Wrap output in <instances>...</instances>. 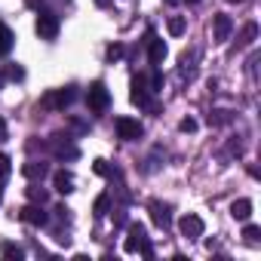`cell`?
Listing matches in <instances>:
<instances>
[{
  "mask_svg": "<svg viewBox=\"0 0 261 261\" xmlns=\"http://www.w3.org/2000/svg\"><path fill=\"white\" fill-rule=\"evenodd\" d=\"M19 218L25 221V224H31V227H43L49 218H46V212L40 209V206H25L22 212H19Z\"/></svg>",
  "mask_w": 261,
  "mask_h": 261,
  "instance_id": "obj_11",
  "label": "cell"
},
{
  "mask_svg": "<svg viewBox=\"0 0 261 261\" xmlns=\"http://www.w3.org/2000/svg\"><path fill=\"white\" fill-rule=\"evenodd\" d=\"M86 108H89L92 114H105V111L111 108V92H108V86H105L101 80H95V83L86 89Z\"/></svg>",
  "mask_w": 261,
  "mask_h": 261,
  "instance_id": "obj_1",
  "label": "cell"
},
{
  "mask_svg": "<svg viewBox=\"0 0 261 261\" xmlns=\"http://www.w3.org/2000/svg\"><path fill=\"white\" fill-rule=\"evenodd\" d=\"M92 172H95V175H111L108 160H95V163H92Z\"/></svg>",
  "mask_w": 261,
  "mask_h": 261,
  "instance_id": "obj_27",
  "label": "cell"
},
{
  "mask_svg": "<svg viewBox=\"0 0 261 261\" xmlns=\"http://www.w3.org/2000/svg\"><path fill=\"white\" fill-rule=\"evenodd\" d=\"M227 4H243V0H227Z\"/></svg>",
  "mask_w": 261,
  "mask_h": 261,
  "instance_id": "obj_37",
  "label": "cell"
},
{
  "mask_svg": "<svg viewBox=\"0 0 261 261\" xmlns=\"http://www.w3.org/2000/svg\"><path fill=\"white\" fill-rule=\"evenodd\" d=\"M13 49V31L7 25H0V56H7Z\"/></svg>",
  "mask_w": 261,
  "mask_h": 261,
  "instance_id": "obj_19",
  "label": "cell"
},
{
  "mask_svg": "<svg viewBox=\"0 0 261 261\" xmlns=\"http://www.w3.org/2000/svg\"><path fill=\"white\" fill-rule=\"evenodd\" d=\"M46 172H49V166H46V163H40V160H28V163L22 166V175H25L28 181H40Z\"/></svg>",
  "mask_w": 261,
  "mask_h": 261,
  "instance_id": "obj_13",
  "label": "cell"
},
{
  "mask_svg": "<svg viewBox=\"0 0 261 261\" xmlns=\"http://www.w3.org/2000/svg\"><path fill=\"white\" fill-rule=\"evenodd\" d=\"M230 31H233V19L227 13H218L212 19V37H215V43H224L230 37Z\"/></svg>",
  "mask_w": 261,
  "mask_h": 261,
  "instance_id": "obj_7",
  "label": "cell"
},
{
  "mask_svg": "<svg viewBox=\"0 0 261 261\" xmlns=\"http://www.w3.org/2000/svg\"><path fill=\"white\" fill-rule=\"evenodd\" d=\"M166 31H169L172 37H181V34L188 31V22H185L181 16H172V19H169V25H166Z\"/></svg>",
  "mask_w": 261,
  "mask_h": 261,
  "instance_id": "obj_18",
  "label": "cell"
},
{
  "mask_svg": "<svg viewBox=\"0 0 261 261\" xmlns=\"http://www.w3.org/2000/svg\"><path fill=\"white\" fill-rule=\"evenodd\" d=\"M230 215H233L237 221H249V215H252V200H233V203H230Z\"/></svg>",
  "mask_w": 261,
  "mask_h": 261,
  "instance_id": "obj_15",
  "label": "cell"
},
{
  "mask_svg": "<svg viewBox=\"0 0 261 261\" xmlns=\"http://www.w3.org/2000/svg\"><path fill=\"white\" fill-rule=\"evenodd\" d=\"M194 59H197V53H185L181 56V74H191L194 71Z\"/></svg>",
  "mask_w": 261,
  "mask_h": 261,
  "instance_id": "obj_25",
  "label": "cell"
},
{
  "mask_svg": "<svg viewBox=\"0 0 261 261\" xmlns=\"http://www.w3.org/2000/svg\"><path fill=\"white\" fill-rule=\"evenodd\" d=\"M181 4V0H166V7H178Z\"/></svg>",
  "mask_w": 261,
  "mask_h": 261,
  "instance_id": "obj_34",
  "label": "cell"
},
{
  "mask_svg": "<svg viewBox=\"0 0 261 261\" xmlns=\"http://www.w3.org/2000/svg\"><path fill=\"white\" fill-rule=\"evenodd\" d=\"M7 77H10V80H22V77H25V71H22V68H16V65H13V68H10V71H7Z\"/></svg>",
  "mask_w": 261,
  "mask_h": 261,
  "instance_id": "obj_32",
  "label": "cell"
},
{
  "mask_svg": "<svg viewBox=\"0 0 261 261\" xmlns=\"http://www.w3.org/2000/svg\"><path fill=\"white\" fill-rule=\"evenodd\" d=\"M148 243V230L142 224H129V233L123 240V249L126 252H142V246Z\"/></svg>",
  "mask_w": 261,
  "mask_h": 261,
  "instance_id": "obj_6",
  "label": "cell"
},
{
  "mask_svg": "<svg viewBox=\"0 0 261 261\" xmlns=\"http://www.w3.org/2000/svg\"><path fill=\"white\" fill-rule=\"evenodd\" d=\"M114 129H117V139L120 142H139L145 136V126L139 120H133V117H117Z\"/></svg>",
  "mask_w": 261,
  "mask_h": 261,
  "instance_id": "obj_4",
  "label": "cell"
},
{
  "mask_svg": "<svg viewBox=\"0 0 261 261\" xmlns=\"http://www.w3.org/2000/svg\"><path fill=\"white\" fill-rule=\"evenodd\" d=\"M74 98H77L74 86H62V89H53V92H46V95L40 98V108H46V111H65V108H68Z\"/></svg>",
  "mask_w": 261,
  "mask_h": 261,
  "instance_id": "obj_2",
  "label": "cell"
},
{
  "mask_svg": "<svg viewBox=\"0 0 261 261\" xmlns=\"http://www.w3.org/2000/svg\"><path fill=\"white\" fill-rule=\"evenodd\" d=\"M178 129H181V133H197V120H191V117H185V120L178 123Z\"/></svg>",
  "mask_w": 261,
  "mask_h": 261,
  "instance_id": "obj_29",
  "label": "cell"
},
{
  "mask_svg": "<svg viewBox=\"0 0 261 261\" xmlns=\"http://www.w3.org/2000/svg\"><path fill=\"white\" fill-rule=\"evenodd\" d=\"M105 56H108V62H117V59H123V46H120V43H111Z\"/></svg>",
  "mask_w": 261,
  "mask_h": 261,
  "instance_id": "obj_26",
  "label": "cell"
},
{
  "mask_svg": "<svg viewBox=\"0 0 261 261\" xmlns=\"http://www.w3.org/2000/svg\"><path fill=\"white\" fill-rule=\"evenodd\" d=\"M4 255L7 258H25V249L16 246V243H4Z\"/></svg>",
  "mask_w": 261,
  "mask_h": 261,
  "instance_id": "obj_24",
  "label": "cell"
},
{
  "mask_svg": "<svg viewBox=\"0 0 261 261\" xmlns=\"http://www.w3.org/2000/svg\"><path fill=\"white\" fill-rule=\"evenodd\" d=\"M10 163H13V160H10L7 154H0V194H4V181L10 178V169H13Z\"/></svg>",
  "mask_w": 261,
  "mask_h": 261,
  "instance_id": "obj_20",
  "label": "cell"
},
{
  "mask_svg": "<svg viewBox=\"0 0 261 261\" xmlns=\"http://www.w3.org/2000/svg\"><path fill=\"white\" fill-rule=\"evenodd\" d=\"M92 212H95L98 218H105V215L111 212V194H98L95 203H92Z\"/></svg>",
  "mask_w": 261,
  "mask_h": 261,
  "instance_id": "obj_17",
  "label": "cell"
},
{
  "mask_svg": "<svg viewBox=\"0 0 261 261\" xmlns=\"http://www.w3.org/2000/svg\"><path fill=\"white\" fill-rule=\"evenodd\" d=\"M178 230H181V237H185V240H200V237H203V230H206V224H203V218H200V215L188 212V215H181Z\"/></svg>",
  "mask_w": 261,
  "mask_h": 261,
  "instance_id": "obj_5",
  "label": "cell"
},
{
  "mask_svg": "<svg viewBox=\"0 0 261 261\" xmlns=\"http://www.w3.org/2000/svg\"><path fill=\"white\" fill-rule=\"evenodd\" d=\"M230 123V111H212L209 114V126H227Z\"/></svg>",
  "mask_w": 261,
  "mask_h": 261,
  "instance_id": "obj_21",
  "label": "cell"
},
{
  "mask_svg": "<svg viewBox=\"0 0 261 261\" xmlns=\"http://www.w3.org/2000/svg\"><path fill=\"white\" fill-rule=\"evenodd\" d=\"M185 4H200V0H185Z\"/></svg>",
  "mask_w": 261,
  "mask_h": 261,
  "instance_id": "obj_36",
  "label": "cell"
},
{
  "mask_svg": "<svg viewBox=\"0 0 261 261\" xmlns=\"http://www.w3.org/2000/svg\"><path fill=\"white\" fill-rule=\"evenodd\" d=\"M53 151H56V157H62V160H77V157H80L77 145L68 142V136H53Z\"/></svg>",
  "mask_w": 261,
  "mask_h": 261,
  "instance_id": "obj_10",
  "label": "cell"
},
{
  "mask_svg": "<svg viewBox=\"0 0 261 261\" xmlns=\"http://www.w3.org/2000/svg\"><path fill=\"white\" fill-rule=\"evenodd\" d=\"M160 89H163V74L154 71V74H151V92H160Z\"/></svg>",
  "mask_w": 261,
  "mask_h": 261,
  "instance_id": "obj_28",
  "label": "cell"
},
{
  "mask_svg": "<svg viewBox=\"0 0 261 261\" xmlns=\"http://www.w3.org/2000/svg\"><path fill=\"white\" fill-rule=\"evenodd\" d=\"M25 4H28V7H40V0H25Z\"/></svg>",
  "mask_w": 261,
  "mask_h": 261,
  "instance_id": "obj_35",
  "label": "cell"
},
{
  "mask_svg": "<svg viewBox=\"0 0 261 261\" xmlns=\"http://www.w3.org/2000/svg\"><path fill=\"white\" fill-rule=\"evenodd\" d=\"M151 218H154V224H157V227H163V230H166V227L172 224V215H169V206H166V203H157V200L151 203Z\"/></svg>",
  "mask_w": 261,
  "mask_h": 261,
  "instance_id": "obj_12",
  "label": "cell"
},
{
  "mask_svg": "<svg viewBox=\"0 0 261 261\" xmlns=\"http://www.w3.org/2000/svg\"><path fill=\"white\" fill-rule=\"evenodd\" d=\"M28 197H31V200H34V203H40V206H43V203H46V197H49V194H46V191H43V188H40V185H34V188H28Z\"/></svg>",
  "mask_w": 261,
  "mask_h": 261,
  "instance_id": "obj_23",
  "label": "cell"
},
{
  "mask_svg": "<svg viewBox=\"0 0 261 261\" xmlns=\"http://www.w3.org/2000/svg\"><path fill=\"white\" fill-rule=\"evenodd\" d=\"M7 139H10V133H7V120H4V117H0V145H4Z\"/></svg>",
  "mask_w": 261,
  "mask_h": 261,
  "instance_id": "obj_33",
  "label": "cell"
},
{
  "mask_svg": "<svg viewBox=\"0 0 261 261\" xmlns=\"http://www.w3.org/2000/svg\"><path fill=\"white\" fill-rule=\"evenodd\" d=\"M227 151H230L233 157H240V154H243V142H237V139H230V142H227Z\"/></svg>",
  "mask_w": 261,
  "mask_h": 261,
  "instance_id": "obj_30",
  "label": "cell"
},
{
  "mask_svg": "<svg viewBox=\"0 0 261 261\" xmlns=\"http://www.w3.org/2000/svg\"><path fill=\"white\" fill-rule=\"evenodd\" d=\"M255 37H258V25H255V22H246L243 31H240V37H237V46H249Z\"/></svg>",
  "mask_w": 261,
  "mask_h": 261,
  "instance_id": "obj_16",
  "label": "cell"
},
{
  "mask_svg": "<svg viewBox=\"0 0 261 261\" xmlns=\"http://www.w3.org/2000/svg\"><path fill=\"white\" fill-rule=\"evenodd\" d=\"M34 28H37V34H40L43 40H56V37H59V28H62V19H59L53 10H40Z\"/></svg>",
  "mask_w": 261,
  "mask_h": 261,
  "instance_id": "obj_3",
  "label": "cell"
},
{
  "mask_svg": "<svg viewBox=\"0 0 261 261\" xmlns=\"http://www.w3.org/2000/svg\"><path fill=\"white\" fill-rule=\"evenodd\" d=\"M53 188H56L59 194H71V191H74V175L65 172V169H56V172H53Z\"/></svg>",
  "mask_w": 261,
  "mask_h": 261,
  "instance_id": "obj_14",
  "label": "cell"
},
{
  "mask_svg": "<svg viewBox=\"0 0 261 261\" xmlns=\"http://www.w3.org/2000/svg\"><path fill=\"white\" fill-rule=\"evenodd\" d=\"M56 215H59L62 221H71V209H68L65 203H59V206H56Z\"/></svg>",
  "mask_w": 261,
  "mask_h": 261,
  "instance_id": "obj_31",
  "label": "cell"
},
{
  "mask_svg": "<svg viewBox=\"0 0 261 261\" xmlns=\"http://www.w3.org/2000/svg\"><path fill=\"white\" fill-rule=\"evenodd\" d=\"M145 43H148V59H151V65H163V62H166V53H169L166 43H163L154 31H148V40H145Z\"/></svg>",
  "mask_w": 261,
  "mask_h": 261,
  "instance_id": "obj_8",
  "label": "cell"
},
{
  "mask_svg": "<svg viewBox=\"0 0 261 261\" xmlns=\"http://www.w3.org/2000/svg\"><path fill=\"white\" fill-rule=\"evenodd\" d=\"M243 237H246L249 246H255V243L261 240V227H258V224H246V227H243Z\"/></svg>",
  "mask_w": 261,
  "mask_h": 261,
  "instance_id": "obj_22",
  "label": "cell"
},
{
  "mask_svg": "<svg viewBox=\"0 0 261 261\" xmlns=\"http://www.w3.org/2000/svg\"><path fill=\"white\" fill-rule=\"evenodd\" d=\"M151 89H148V80L139 74L136 80H133V92H129V98H133V105H139V108H151V95H148Z\"/></svg>",
  "mask_w": 261,
  "mask_h": 261,
  "instance_id": "obj_9",
  "label": "cell"
}]
</instances>
